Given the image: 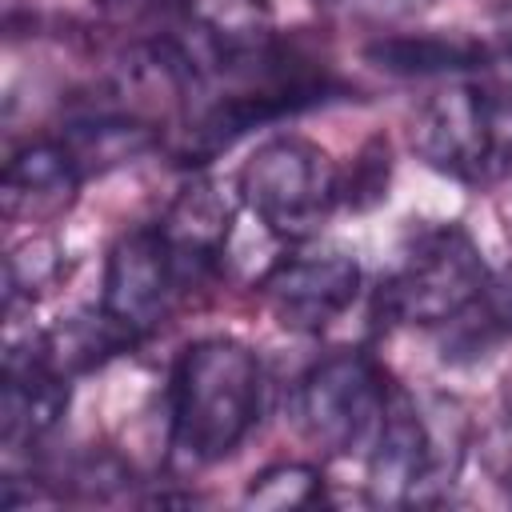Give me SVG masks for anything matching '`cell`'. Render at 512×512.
I'll return each instance as SVG.
<instances>
[{"mask_svg": "<svg viewBox=\"0 0 512 512\" xmlns=\"http://www.w3.org/2000/svg\"><path fill=\"white\" fill-rule=\"evenodd\" d=\"M416 156L452 180H496L512 168V36L484 48L468 80L444 84L412 116Z\"/></svg>", "mask_w": 512, "mask_h": 512, "instance_id": "1", "label": "cell"}, {"mask_svg": "<svg viewBox=\"0 0 512 512\" xmlns=\"http://www.w3.org/2000/svg\"><path fill=\"white\" fill-rule=\"evenodd\" d=\"M264 372L248 344L228 336L196 340L172 368V460L208 468L236 452L260 416Z\"/></svg>", "mask_w": 512, "mask_h": 512, "instance_id": "2", "label": "cell"}, {"mask_svg": "<svg viewBox=\"0 0 512 512\" xmlns=\"http://www.w3.org/2000/svg\"><path fill=\"white\" fill-rule=\"evenodd\" d=\"M468 420L456 400H420L388 384L380 428L368 444V496L376 504H432L460 472Z\"/></svg>", "mask_w": 512, "mask_h": 512, "instance_id": "3", "label": "cell"}, {"mask_svg": "<svg viewBox=\"0 0 512 512\" xmlns=\"http://www.w3.org/2000/svg\"><path fill=\"white\" fill-rule=\"evenodd\" d=\"M340 200V176L328 152L304 136L260 144L240 168V204L276 240L312 236Z\"/></svg>", "mask_w": 512, "mask_h": 512, "instance_id": "4", "label": "cell"}, {"mask_svg": "<svg viewBox=\"0 0 512 512\" xmlns=\"http://www.w3.org/2000/svg\"><path fill=\"white\" fill-rule=\"evenodd\" d=\"M488 280V264L480 244L460 224H440L416 236L392 280L384 284L380 300L384 312L400 324H452L472 308Z\"/></svg>", "mask_w": 512, "mask_h": 512, "instance_id": "5", "label": "cell"}, {"mask_svg": "<svg viewBox=\"0 0 512 512\" xmlns=\"http://www.w3.org/2000/svg\"><path fill=\"white\" fill-rule=\"evenodd\" d=\"M388 400V380L364 352H332L296 384V424L324 452L372 444Z\"/></svg>", "mask_w": 512, "mask_h": 512, "instance_id": "6", "label": "cell"}, {"mask_svg": "<svg viewBox=\"0 0 512 512\" xmlns=\"http://www.w3.org/2000/svg\"><path fill=\"white\" fill-rule=\"evenodd\" d=\"M176 288L180 280L160 228H132L108 248L100 312L128 340H140L164 324Z\"/></svg>", "mask_w": 512, "mask_h": 512, "instance_id": "7", "label": "cell"}, {"mask_svg": "<svg viewBox=\"0 0 512 512\" xmlns=\"http://www.w3.org/2000/svg\"><path fill=\"white\" fill-rule=\"evenodd\" d=\"M360 292V264L344 248H308L276 260L260 276L268 312L292 332L328 328Z\"/></svg>", "mask_w": 512, "mask_h": 512, "instance_id": "8", "label": "cell"}, {"mask_svg": "<svg viewBox=\"0 0 512 512\" xmlns=\"http://www.w3.org/2000/svg\"><path fill=\"white\" fill-rule=\"evenodd\" d=\"M80 180L84 172L60 140H32L16 148L4 164V184H0L4 216L24 224H52L76 204Z\"/></svg>", "mask_w": 512, "mask_h": 512, "instance_id": "9", "label": "cell"}, {"mask_svg": "<svg viewBox=\"0 0 512 512\" xmlns=\"http://www.w3.org/2000/svg\"><path fill=\"white\" fill-rule=\"evenodd\" d=\"M236 196H228V188L216 180H196L172 200L168 216L160 220V236L168 244L180 284L188 276L196 280L224 256L232 224H236Z\"/></svg>", "mask_w": 512, "mask_h": 512, "instance_id": "10", "label": "cell"}, {"mask_svg": "<svg viewBox=\"0 0 512 512\" xmlns=\"http://www.w3.org/2000/svg\"><path fill=\"white\" fill-rule=\"evenodd\" d=\"M60 144L72 152L80 172H108L124 160H136L156 144V132L136 120V116H112V112H92L80 116L64 128Z\"/></svg>", "mask_w": 512, "mask_h": 512, "instance_id": "11", "label": "cell"}, {"mask_svg": "<svg viewBox=\"0 0 512 512\" xmlns=\"http://www.w3.org/2000/svg\"><path fill=\"white\" fill-rule=\"evenodd\" d=\"M364 56L392 76H448V72H472L484 56V44L416 32V36H384L368 44Z\"/></svg>", "mask_w": 512, "mask_h": 512, "instance_id": "12", "label": "cell"}, {"mask_svg": "<svg viewBox=\"0 0 512 512\" xmlns=\"http://www.w3.org/2000/svg\"><path fill=\"white\" fill-rule=\"evenodd\" d=\"M324 500V476L312 464L300 460H284L272 464L264 472H256L244 488V504L248 508H268V512H284V508H308Z\"/></svg>", "mask_w": 512, "mask_h": 512, "instance_id": "13", "label": "cell"}, {"mask_svg": "<svg viewBox=\"0 0 512 512\" xmlns=\"http://www.w3.org/2000/svg\"><path fill=\"white\" fill-rule=\"evenodd\" d=\"M456 320H460V336L456 340L468 352H480V348L512 336V264H504L500 272H488L480 296Z\"/></svg>", "mask_w": 512, "mask_h": 512, "instance_id": "14", "label": "cell"}, {"mask_svg": "<svg viewBox=\"0 0 512 512\" xmlns=\"http://www.w3.org/2000/svg\"><path fill=\"white\" fill-rule=\"evenodd\" d=\"M60 256L56 244L44 236L24 240L20 248H12V256L4 260V288H8V308H16L20 300H36L52 280H56Z\"/></svg>", "mask_w": 512, "mask_h": 512, "instance_id": "15", "label": "cell"}, {"mask_svg": "<svg viewBox=\"0 0 512 512\" xmlns=\"http://www.w3.org/2000/svg\"><path fill=\"white\" fill-rule=\"evenodd\" d=\"M384 188H388V148L372 140L356 160V176L348 180V188H340V196H348L356 208H368L384 196Z\"/></svg>", "mask_w": 512, "mask_h": 512, "instance_id": "16", "label": "cell"}, {"mask_svg": "<svg viewBox=\"0 0 512 512\" xmlns=\"http://www.w3.org/2000/svg\"><path fill=\"white\" fill-rule=\"evenodd\" d=\"M116 20H152V24H180L196 12V0H96Z\"/></svg>", "mask_w": 512, "mask_h": 512, "instance_id": "17", "label": "cell"}, {"mask_svg": "<svg viewBox=\"0 0 512 512\" xmlns=\"http://www.w3.org/2000/svg\"><path fill=\"white\" fill-rule=\"evenodd\" d=\"M480 456H484L488 476H492L504 492H512V408L500 412V416L488 424V432L480 436Z\"/></svg>", "mask_w": 512, "mask_h": 512, "instance_id": "18", "label": "cell"}, {"mask_svg": "<svg viewBox=\"0 0 512 512\" xmlns=\"http://www.w3.org/2000/svg\"><path fill=\"white\" fill-rule=\"evenodd\" d=\"M328 4H340L348 12H368V16H408V12H420L428 0H328Z\"/></svg>", "mask_w": 512, "mask_h": 512, "instance_id": "19", "label": "cell"}]
</instances>
